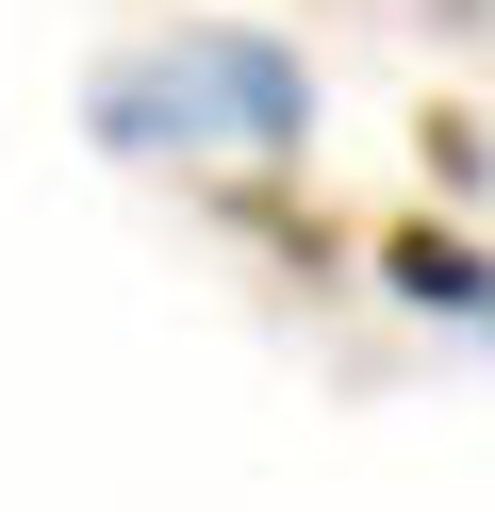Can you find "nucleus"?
<instances>
[{"instance_id": "2", "label": "nucleus", "mask_w": 495, "mask_h": 512, "mask_svg": "<svg viewBox=\"0 0 495 512\" xmlns=\"http://www.w3.org/2000/svg\"><path fill=\"white\" fill-rule=\"evenodd\" d=\"M363 281H380L396 314H446V331H495V248L462 232V215H396V232H363Z\"/></svg>"}, {"instance_id": "5", "label": "nucleus", "mask_w": 495, "mask_h": 512, "mask_svg": "<svg viewBox=\"0 0 495 512\" xmlns=\"http://www.w3.org/2000/svg\"><path fill=\"white\" fill-rule=\"evenodd\" d=\"M413 166L446 182V199H462V182H495V116H479V100H429V116H413Z\"/></svg>"}, {"instance_id": "1", "label": "nucleus", "mask_w": 495, "mask_h": 512, "mask_svg": "<svg viewBox=\"0 0 495 512\" xmlns=\"http://www.w3.org/2000/svg\"><path fill=\"white\" fill-rule=\"evenodd\" d=\"M165 83H182L198 149H231V166H297L314 149V50L264 34V17H182V34H149Z\"/></svg>"}, {"instance_id": "3", "label": "nucleus", "mask_w": 495, "mask_h": 512, "mask_svg": "<svg viewBox=\"0 0 495 512\" xmlns=\"http://www.w3.org/2000/svg\"><path fill=\"white\" fill-rule=\"evenodd\" d=\"M83 133L116 149V166H182V149H198V116H182V83H165V50H149V34L83 67Z\"/></svg>"}, {"instance_id": "4", "label": "nucleus", "mask_w": 495, "mask_h": 512, "mask_svg": "<svg viewBox=\"0 0 495 512\" xmlns=\"http://www.w3.org/2000/svg\"><path fill=\"white\" fill-rule=\"evenodd\" d=\"M231 232H264V248L297 265V281H347V232H330L314 199H281V182H248V199H231Z\"/></svg>"}]
</instances>
